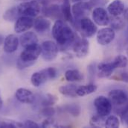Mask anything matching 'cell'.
Returning a JSON list of instances; mask_svg holds the SVG:
<instances>
[{"instance_id": "6da1fadb", "label": "cell", "mask_w": 128, "mask_h": 128, "mask_svg": "<svg viewBox=\"0 0 128 128\" xmlns=\"http://www.w3.org/2000/svg\"><path fill=\"white\" fill-rule=\"evenodd\" d=\"M52 35L57 44L64 48L69 47L75 40L73 30L62 20H57L52 27Z\"/></svg>"}, {"instance_id": "7a4b0ae2", "label": "cell", "mask_w": 128, "mask_h": 128, "mask_svg": "<svg viewBox=\"0 0 128 128\" xmlns=\"http://www.w3.org/2000/svg\"><path fill=\"white\" fill-rule=\"evenodd\" d=\"M20 16L35 17L40 13V4L37 0L26 1L16 6Z\"/></svg>"}, {"instance_id": "3957f363", "label": "cell", "mask_w": 128, "mask_h": 128, "mask_svg": "<svg viewBox=\"0 0 128 128\" xmlns=\"http://www.w3.org/2000/svg\"><path fill=\"white\" fill-rule=\"evenodd\" d=\"M41 56L46 62L54 60L58 54V47L52 40H46L41 44Z\"/></svg>"}, {"instance_id": "277c9868", "label": "cell", "mask_w": 128, "mask_h": 128, "mask_svg": "<svg viewBox=\"0 0 128 128\" xmlns=\"http://www.w3.org/2000/svg\"><path fill=\"white\" fill-rule=\"evenodd\" d=\"M94 106L97 114L102 116H108L112 111V103L109 98L104 96H98L94 100Z\"/></svg>"}, {"instance_id": "5b68a950", "label": "cell", "mask_w": 128, "mask_h": 128, "mask_svg": "<svg viewBox=\"0 0 128 128\" xmlns=\"http://www.w3.org/2000/svg\"><path fill=\"white\" fill-rule=\"evenodd\" d=\"M41 54V47L38 44H34L26 47L25 50L21 53L20 56L19 57L22 60L28 62H36V59Z\"/></svg>"}, {"instance_id": "8992f818", "label": "cell", "mask_w": 128, "mask_h": 128, "mask_svg": "<svg viewBox=\"0 0 128 128\" xmlns=\"http://www.w3.org/2000/svg\"><path fill=\"white\" fill-rule=\"evenodd\" d=\"M79 29L84 37H90L97 32L96 25L88 17H83L79 20Z\"/></svg>"}, {"instance_id": "52a82bcc", "label": "cell", "mask_w": 128, "mask_h": 128, "mask_svg": "<svg viewBox=\"0 0 128 128\" xmlns=\"http://www.w3.org/2000/svg\"><path fill=\"white\" fill-rule=\"evenodd\" d=\"M90 44L86 38H77L73 44V51L75 56L79 58H84L89 53Z\"/></svg>"}, {"instance_id": "ba28073f", "label": "cell", "mask_w": 128, "mask_h": 128, "mask_svg": "<svg viewBox=\"0 0 128 128\" xmlns=\"http://www.w3.org/2000/svg\"><path fill=\"white\" fill-rule=\"evenodd\" d=\"M116 33L113 29L110 27H106L100 29L97 32V41L100 45L106 46L110 44L115 38Z\"/></svg>"}, {"instance_id": "9c48e42d", "label": "cell", "mask_w": 128, "mask_h": 128, "mask_svg": "<svg viewBox=\"0 0 128 128\" xmlns=\"http://www.w3.org/2000/svg\"><path fill=\"white\" fill-rule=\"evenodd\" d=\"M109 99L112 104L116 106H121L125 105L128 102V94L122 89H113L111 90L108 95Z\"/></svg>"}, {"instance_id": "30bf717a", "label": "cell", "mask_w": 128, "mask_h": 128, "mask_svg": "<svg viewBox=\"0 0 128 128\" xmlns=\"http://www.w3.org/2000/svg\"><path fill=\"white\" fill-rule=\"evenodd\" d=\"M34 20L33 17L20 16L16 21L14 30L16 33H22L27 32L34 26Z\"/></svg>"}, {"instance_id": "8fae6325", "label": "cell", "mask_w": 128, "mask_h": 128, "mask_svg": "<svg viewBox=\"0 0 128 128\" xmlns=\"http://www.w3.org/2000/svg\"><path fill=\"white\" fill-rule=\"evenodd\" d=\"M92 8V5L90 3L84 2H78L75 3L72 8V12L74 17V19L76 20H80L84 17L85 14H86L87 12L90 11Z\"/></svg>"}, {"instance_id": "7c38bea8", "label": "cell", "mask_w": 128, "mask_h": 128, "mask_svg": "<svg viewBox=\"0 0 128 128\" xmlns=\"http://www.w3.org/2000/svg\"><path fill=\"white\" fill-rule=\"evenodd\" d=\"M92 19L93 21L98 26H106L110 23V19L105 9L98 7L96 8L92 11Z\"/></svg>"}, {"instance_id": "4fadbf2b", "label": "cell", "mask_w": 128, "mask_h": 128, "mask_svg": "<svg viewBox=\"0 0 128 128\" xmlns=\"http://www.w3.org/2000/svg\"><path fill=\"white\" fill-rule=\"evenodd\" d=\"M15 97L20 103L26 104H32L35 100L34 95L30 90L24 88H20L16 91Z\"/></svg>"}, {"instance_id": "5bb4252c", "label": "cell", "mask_w": 128, "mask_h": 128, "mask_svg": "<svg viewBox=\"0 0 128 128\" xmlns=\"http://www.w3.org/2000/svg\"><path fill=\"white\" fill-rule=\"evenodd\" d=\"M19 44L20 40L15 34H9L4 38V41L3 44L4 51L7 53H12L17 50Z\"/></svg>"}, {"instance_id": "9a60e30c", "label": "cell", "mask_w": 128, "mask_h": 128, "mask_svg": "<svg viewBox=\"0 0 128 128\" xmlns=\"http://www.w3.org/2000/svg\"><path fill=\"white\" fill-rule=\"evenodd\" d=\"M49 79L46 69L34 73L31 77V82L34 87H40Z\"/></svg>"}, {"instance_id": "2e32d148", "label": "cell", "mask_w": 128, "mask_h": 128, "mask_svg": "<svg viewBox=\"0 0 128 128\" xmlns=\"http://www.w3.org/2000/svg\"><path fill=\"white\" fill-rule=\"evenodd\" d=\"M52 26V23L49 20L43 17H40L34 20V29L38 33H44L48 32Z\"/></svg>"}, {"instance_id": "e0dca14e", "label": "cell", "mask_w": 128, "mask_h": 128, "mask_svg": "<svg viewBox=\"0 0 128 128\" xmlns=\"http://www.w3.org/2000/svg\"><path fill=\"white\" fill-rule=\"evenodd\" d=\"M38 43V37L33 32H26L22 34L20 37V44L24 48L28 47Z\"/></svg>"}, {"instance_id": "ac0fdd59", "label": "cell", "mask_w": 128, "mask_h": 128, "mask_svg": "<svg viewBox=\"0 0 128 128\" xmlns=\"http://www.w3.org/2000/svg\"><path fill=\"white\" fill-rule=\"evenodd\" d=\"M107 11L112 17H119L124 11V5L121 0H114L107 7Z\"/></svg>"}, {"instance_id": "d6986e66", "label": "cell", "mask_w": 128, "mask_h": 128, "mask_svg": "<svg viewBox=\"0 0 128 128\" xmlns=\"http://www.w3.org/2000/svg\"><path fill=\"white\" fill-rule=\"evenodd\" d=\"M98 76L100 78H107L110 77L114 70L116 68L114 67L113 64L111 62H101L98 65Z\"/></svg>"}, {"instance_id": "ffe728a7", "label": "cell", "mask_w": 128, "mask_h": 128, "mask_svg": "<svg viewBox=\"0 0 128 128\" xmlns=\"http://www.w3.org/2000/svg\"><path fill=\"white\" fill-rule=\"evenodd\" d=\"M60 8H61V11L63 14V17L67 21H68L73 24L74 22V17H73L72 12L70 0H64L63 4L60 6Z\"/></svg>"}, {"instance_id": "44dd1931", "label": "cell", "mask_w": 128, "mask_h": 128, "mask_svg": "<svg viewBox=\"0 0 128 128\" xmlns=\"http://www.w3.org/2000/svg\"><path fill=\"white\" fill-rule=\"evenodd\" d=\"M97 86L94 84H89L85 86H78L76 90V94L78 97H84L90 94H92L97 91Z\"/></svg>"}, {"instance_id": "7402d4cb", "label": "cell", "mask_w": 128, "mask_h": 128, "mask_svg": "<svg viewBox=\"0 0 128 128\" xmlns=\"http://www.w3.org/2000/svg\"><path fill=\"white\" fill-rule=\"evenodd\" d=\"M77 88H78V86L74 84L65 85L59 88V92L61 95H63L64 96L69 97H78L76 94Z\"/></svg>"}, {"instance_id": "603a6c76", "label": "cell", "mask_w": 128, "mask_h": 128, "mask_svg": "<svg viewBox=\"0 0 128 128\" xmlns=\"http://www.w3.org/2000/svg\"><path fill=\"white\" fill-rule=\"evenodd\" d=\"M65 78L68 82H80L83 79L82 73L75 69H70L66 71Z\"/></svg>"}, {"instance_id": "cb8c5ba5", "label": "cell", "mask_w": 128, "mask_h": 128, "mask_svg": "<svg viewBox=\"0 0 128 128\" xmlns=\"http://www.w3.org/2000/svg\"><path fill=\"white\" fill-rule=\"evenodd\" d=\"M20 17L17 7H13L8 9L3 14V18L4 20L8 22L16 21V20Z\"/></svg>"}, {"instance_id": "d4e9b609", "label": "cell", "mask_w": 128, "mask_h": 128, "mask_svg": "<svg viewBox=\"0 0 128 128\" xmlns=\"http://www.w3.org/2000/svg\"><path fill=\"white\" fill-rule=\"evenodd\" d=\"M46 11H45V14L50 16L52 17H60V15H63L61 8L58 5H53L48 8H46Z\"/></svg>"}, {"instance_id": "484cf974", "label": "cell", "mask_w": 128, "mask_h": 128, "mask_svg": "<svg viewBox=\"0 0 128 128\" xmlns=\"http://www.w3.org/2000/svg\"><path fill=\"white\" fill-rule=\"evenodd\" d=\"M64 109L74 117H77L80 114V106L77 103L65 105L64 106Z\"/></svg>"}, {"instance_id": "4316f807", "label": "cell", "mask_w": 128, "mask_h": 128, "mask_svg": "<svg viewBox=\"0 0 128 128\" xmlns=\"http://www.w3.org/2000/svg\"><path fill=\"white\" fill-rule=\"evenodd\" d=\"M114 67L116 69L117 68H124L126 67L128 64V59L123 55H118L117 56L114 60L112 62Z\"/></svg>"}, {"instance_id": "83f0119b", "label": "cell", "mask_w": 128, "mask_h": 128, "mask_svg": "<svg viewBox=\"0 0 128 128\" xmlns=\"http://www.w3.org/2000/svg\"><path fill=\"white\" fill-rule=\"evenodd\" d=\"M119 119L116 115H110L105 120V127L108 128H117L119 127Z\"/></svg>"}, {"instance_id": "f1b7e54d", "label": "cell", "mask_w": 128, "mask_h": 128, "mask_svg": "<svg viewBox=\"0 0 128 128\" xmlns=\"http://www.w3.org/2000/svg\"><path fill=\"white\" fill-rule=\"evenodd\" d=\"M104 117H102L97 114V115L93 116L90 119V125L94 127H105V119Z\"/></svg>"}, {"instance_id": "f546056e", "label": "cell", "mask_w": 128, "mask_h": 128, "mask_svg": "<svg viewBox=\"0 0 128 128\" xmlns=\"http://www.w3.org/2000/svg\"><path fill=\"white\" fill-rule=\"evenodd\" d=\"M114 17L115 18L112 19V20L111 22V28L113 29H116V30L122 29L124 26V21L118 17Z\"/></svg>"}, {"instance_id": "4dcf8cb0", "label": "cell", "mask_w": 128, "mask_h": 128, "mask_svg": "<svg viewBox=\"0 0 128 128\" xmlns=\"http://www.w3.org/2000/svg\"><path fill=\"white\" fill-rule=\"evenodd\" d=\"M57 101V98L56 97H54L52 95L48 94L46 95V97L43 98L42 101V105L46 106H50L53 104H54Z\"/></svg>"}, {"instance_id": "1f68e13d", "label": "cell", "mask_w": 128, "mask_h": 128, "mask_svg": "<svg viewBox=\"0 0 128 128\" xmlns=\"http://www.w3.org/2000/svg\"><path fill=\"white\" fill-rule=\"evenodd\" d=\"M35 64L34 62H28V61H24L22 60L21 59H18L16 62V67L19 70H24L26 68H28L32 65Z\"/></svg>"}, {"instance_id": "d6a6232c", "label": "cell", "mask_w": 128, "mask_h": 128, "mask_svg": "<svg viewBox=\"0 0 128 128\" xmlns=\"http://www.w3.org/2000/svg\"><path fill=\"white\" fill-rule=\"evenodd\" d=\"M42 127H59L58 122L52 118V117H48L47 118L42 124Z\"/></svg>"}, {"instance_id": "836d02e7", "label": "cell", "mask_w": 128, "mask_h": 128, "mask_svg": "<svg viewBox=\"0 0 128 128\" xmlns=\"http://www.w3.org/2000/svg\"><path fill=\"white\" fill-rule=\"evenodd\" d=\"M24 127L23 124L19 122H14V121H4L0 124V128H15L22 127Z\"/></svg>"}, {"instance_id": "e575fe53", "label": "cell", "mask_w": 128, "mask_h": 128, "mask_svg": "<svg viewBox=\"0 0 128 128\" xmlns=\"http://www.w3.org/2000/svg\"><path fill=\"white\" fill-rule=\"evenodd\" d=\"M46 70L47 72L49 79H55L58 76V72L57 69H55L54 67H50L46 68Z\"/></svg>"}, {"instance_id": "d590c367", "label": "cell", "mask_w": 128, "mask_h": 128, "mask_svg": "<svg viewBox=\"0 0 128 128\" xmlns=\"http://www.w3.org/2000/svg\"><path fill=\"white\" fill-rule=\"evenodd\" d=\"M41 113L43 116L45 117H52L54 114H55V110L54 109L49 107V106H46V108L42 109V110L41 111Z\"/></svg>"}, {"instance_id": "8d00e7d4", "label": "cell", "mask_w": 128, "mask_h": 128, "mask_svg": "<svg viewBox=\"0 0 128 128\" xmlns=\"http://www.w3.org/2000/svg\"><path fill=\"white\" fill-rule=\"evenodd\" d=\"M23 124H24V127H29V128L40 127V125H39L37 123H36V122H34V121H32V120H26Z\"/></svg>"}, {"instance_id": "74e56055", "label": "cell", "mask_w": 128, "mask_h": 128, "mask_svg": "<svg viewBox=\"0 0 128 128\" xmlns=\"http://www.w3.org/2000/svg\"><path fill=\"white\" fill-rule=\"evenodd\" d=\"M121 79L122 80L128 82V72H123L121 73Z\"/></svg>"}, {"instance_id": "f35d334b", "label": "cell", "mask_w": 128, "mask_h": 128, "mask_svg": "<svg viewBox=\"0 0 128 128\" xmlns=\"http://www.w3.org/2000/svg\"><path fill=\"white\" fill-rule=\"evenodd\" d=\"M4 37L2 34H0V46L4 44Z\"/></svg>"}, {"instance_id": "ab89813d", "label": "cell", "mask_w": 128, "mask_h": 128, "mask_svg": "<svg viewBox=\"0 0 128 128\" xmlns=\"http://www.w3.org/2000/svg\"><path fill=\"white\" fill-rule=\"evenodd\" d=\"M124 17H125V19L128 20V9H126V10L124 11Z\"/></svg>"}, {"instance_id": "60d3db41", "label": "cell", "mask_w": 128, "mask_h": 128, "mask_svg": "<svg viewBox=\"0 0 128 128\" xmlns=\"http://www.w3.org/2000/svg\"><path fill=\"white\" fill-rule=\"evenodd\" d=\"M125 50H126V53H127V55H128V40H127V42H126Z\"/></svg>"}, {"instance_id": "b9f144b4", "label": "cell", "mask_w": 128, "mask_h": 128, "mask_svg": "<svg viewBox=\"0 0 128 128\" xmlns=\"http://www.w3.org/2000/svg\"><path fill=\"white\" fill-rule=\"evenodd\" d=\"M2 106H3V101H2V97H0V109L2 108Z\"/></svg>"}, {"instance_id": "7bdbcfd3", "label": "cell", "mask_w": 128, "mask_h": 128, "mask_svg": "<svg viewBox=\"0 0 128 128\" xmlns=\"http://www.w3.org/2000/svg\"><path fill=\"white\" fill-rule=\"evenodd\" d=\"M80 1H81V0H80ZM83 1H88V0H83Z\"/></svg>"}, {"instance_id": "ee69618b", "label": "cell", "mask_w": 128, "mask_h": 128, "mask_svg": "<svg viewBox=\"0 0 128 128\" xmlns=\"http://www.w3.org/2000/svg\"></svg>"}]
</instances>
